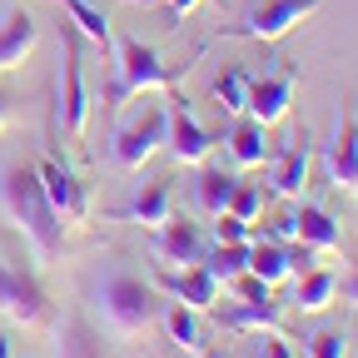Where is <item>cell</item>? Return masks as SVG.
<instances>
[{"mask_svg": "<svg viewBox=\"0 0 358 358\" xmlns=\"http://www.w3.org/2000/svg\"><path fill=\"white\" fill-rule=\"evenodd\" d=\"M0 214H6V224H15V229L25 234V244L35 249L40 264H50V259L60 254L65 224H60V214L50 209V199H45V185H40L35 169L10 164L6 174H0Z\"/></svg>", "mask_w": 358, "mask_h": 358, "instance_id": "obj_1", "label": "cell"}, {"mask_svg": "<svg viewBox=\"0 0 358 358\" xmlns=\"http://www.w3.org/2000/svg\"><path fill=\"white\" fill-rule=\"evenodd\" d=\"M179 85V70L164 65L159 45H145L134 35H120L115 40V85H110V110H124L134 95H145V90H169L174 95Z\"/></svg>", "mask_w": 358, "mask_h": 358, "instance_id": "obj_2", "label": "cell"}, {"mask_svg": "<svg viewBox=\"0 0 358 358\" xmlns=\"http://www.w3.org/2000/svg\"><path fill=\"white\" fill-rule=\"evenodd\" d=\"M95 313H100V324L115 334V338H140L155 319H159V299L145 279H134V274H110L95 294Z\"/></svg>", "mask_w": 358, "mask_h": 358, "instance_id": "obj_3", "label": "cell"}, {"mask_svg": "<svg viewBox=\"0 0 358 358\" xmlns=\"http://www.w3.org/2000/svg\"><path fill=\"white\" fill-rule=\"evenodd\" d=\"M90 120V85H85V60H80V35L75 25L60 30V95H55V129L65 140H80Z\"/></svg>", "mask_w": 358, "mask_h": 358, "instance_id": "obj_4", "label": "cell"}, {"mask_svg": "<svg viewBox=\"0 0 358 358\" xmlns=\"http://www.w3.org/2000/svg\"><path fill=\"white\" fill-rule=\"evenodd\" d=\"M319 0H254L249 15L239 25H224L219 35H234V40H254V45H279L284 35H294V25H303Z\"/></svg>", "mask_w": 358, "mask_h": 358, "instance_id": "obj_5", "label": "cell"}, {"mask_svg": "<svg viewBox=\"0 0 358 358\" xmlns=\"http://www.w3.org/2000/svg\"><path fill=\"white\" fill-rule=\"evenodd\" d=\"M164 134H169V105H145L134 120H124L110 134V159L120 169H145V159L159 155Z\"/></svg>", "mask_w": 358, "mask_h": 358, "instance_id": "obj_6", "label": "cell"}, {"mask_svg": "<svg viewBox=\"0 0 358 358\" xmlns=\"http://www.w3.org/2000/svg\"><path fill=\"white\" fill-rule=\"evenodd\" d=\"M0 313L25 329H55V303L45 299V289L35 284V274L0 259Z\"/></svg>", "mask_w": 358, "mask_h": 358, "instance_id": "obj_7", "label": "cell"}, {"mask_svg": "<svg viewBox=\"0 0 358 358\" xmlns=\"http://www.w3.org/2000/svg\"><path fill=\"white\" fill-rule=\"evenodd\" d=\"M294 90H299V60H279V70L268 75H249V100H244V115L259 120L264 129L289 120L294 110Z\"/></svg>", "mask_w": 358, "mask_h": 358, "instance_id": "obj_8", "label": "cell"}, {"mask_svg": "<svg viewBox=\"0 0 358 358\" xmlns=\"http://www.w3.org/2000/svg\"><path fill=\"white\" fill-rule=\"evenodd\" d=\"M35 174H40V185H45L50 209L60 214V224H85L90 219V185H85L70 164H60L55 155H45Z\"/></svg>", "mask_w": 358, "mask_h": 358, "instance_id": "obj_9", "label": "cell"}, {"mask_svg": "<svg viewBox=\"0 0 358 358\" xmlns=\"http://www.w3.org/2000/svg\"><path fill=\"white\" fill-rule=\"evenodd\" d=\"M324 164H329V185L343 194H358V115L353 100H343L338 124H334V140L324 145Z\"/></svg>", "mask_w": 358, "mask_h": 358, "instance_id": "obj_10", "label": "cell"}, {"mask_svg": "<svg viewBox=\"0 0 358 358\" xmlns=\"http://www.w3.org/2000/svg\"><path fill=\"white\" fill-rule=\"evenodd\" d=\"M164 145H169V155L179 159V164H204L209 159V150H214V134L189 115V100H169V134H164Z\"/></svg>", "mask_w": 358, "mask_h": 358, "instance_id": "obj_11", "label": "cell"}, {"mask_svg": "<svg viewBox=\"0 0 358 358\" xmlns=\"http://www.w3.org/2000/svg\"><path fill=\"white\" fill-rule=\"evenodd\" d=\"M150 249H155L159 264H185V268H189V264H204V249H209V244H204V229H199V224L169 214L159 229L150 234Z\"/></svg>", "mask_w": 358, "mask_h": 358, "instance_id": "obj_12", "label": "cell"}, {"mask_svg": "<svg viewBox=\"0 0 358 358\" xmlns=\"http://www.w3.org/2000/svg\"><path fill=\"white\" fill-rule=\"evenodd\" d=\"M155 284H159L169 299L189 303V308H199V313H214L219 289H224V284L209 274L204 264H189V268H159V274H155Z\"/></svg>", "mask_w": 358, "mask_h": 358, "instance_id": "obj_13", "label": "cell"}, {"mask_svg": "<svg viewBox=\"0 0 358 358\" xmlns=\"http://www.w3.org/2000/svg\"><path fill=\"white\" fill-rule=\"evenodd\" d=\"M308 159H313V134H308V129H294V134H289V145H284V150H279V159H274V174H268V189H274L279 199H294V194H303Z\"/></svg>", "mask_w": 358, "mask_h": 358, "instance_id": "obj_14", "label": "cell"}, {"mask_svg": "<svg viewBox=\"0 0 358 358\" xmlns=\"http://www.w3.org/2000/svg\"><path fill=\"white\" fill-rule=\"evenodd\" d=\"M35 40H40V20L25 6H10L6 20H0V70L25 65V55L35 50Z\"/></svg>", "mask_w": 358, "mask_h": 358, "instance_id": "obj_15", "label": "cell"}, {"mask_svg": "<svg viewBox=\"0 0 358 358\" xmlns=\"http://www.w3.org/2000/svg\"><path fill=\"white\" fill-rule=\"evenodd\" d=\"M159 324H164V334L185 353H209V334H204V313L199 308L169 299V303H159Z\"/></svg>", "mask_w": 358, "mask_h": 358, "instance_id": "obj_16", "label": "cell"}, {"mask_svg": "<svg viewBox=\"0 0 358 358\" xmlns=\"http://www.w3.org/2000/svg\"><path fill=\"white\" fill-rule=\"evenodd\" d=\"M169 214H174V185L169 179H155V185H145L124 209H115V219H134V224H145V229H159Z\"/></svg>", "mask_w": 358, "mask_h": 358, "instance_id": "obj_17", "label": "cell"}, {"mask_svg": "<svg viewBox=\"0 0 358 358\" xmlns=\"http://www.w3.org/2000/svg\"><path fill=\"white\" fill-rule=\"evenodd\" d=\"M294 239H303L308 249H319V254H334L343 249V229H338V219L319 204H303L294 209Z\"/></svg>", "mask_w": 358, "mask_h": 358, "instance_id": "obj_18", "label": "cell"}, {"mask_svg": "<svg viewBox=\"0 0 358 358\" xmlns=\"http://www.w3.org/2000/svg\"><path fill=\"white\" fill-rule=\"evenodd\" d=\"M264 155H268V134H264V124L234 115V129H229V159L249 169V164H264Z\"/></svg>", "mask_w": 358, "mask_h": 358, "instance_id": "obj_19", "label": "cell"}, {"mask_svg": "<svg viewBox=\"0 0 358 358\" xmlns=\"http://www.w3.org/2000/svg\"><path fill=\"white\" fill-rule=\"evenodd\" d=\"M224 324H229L234 334H244V329H259V334H284V313H279V303H274V299H259V303H239V308H229V313H224Z\"/></svg>", "mask_w": 358, "mask_h": 358, "instance_id": "obj_20", "label": "cell"}, {"mask_svg": "<svg viewBox=\"0 0 358 358\" xmlns=\"http://www.w3.org/2000/svg\"><path fill=\"white\" fill-rule=\"evenodd\" d=\"M338 294V274H329V268H308V274H299V289H294V303L303 313H324Z\"/></svg>", "mask_w": 358, "mask_h": 358, "instance_id": "obj_21", "label": "cell"}, {"mask_svg": "<svg viewBox=\"0 0 358 358\" xmlns=\"http://www.w3.org/2000/svg\"><path fill=\"white\" fill-rule=\"evenodd\" d=\"M55 6H65V10H70V25H75L80 35H90L100 50H115V30H110V15H105V10H95L90 0H55Z\"/></svg>", "mask_w": 358, "mask_h": 358, "instance_id": "obj_22", "label": "cell"}, {"mask_svg": "<svg viewBox=\"0 0 358 358\" xmlns=\"http://www.w3.org/2000/svg\"><path fill=\"white\" fill-rule=\"evenodd\" d=\"M234 185H239V179H234L229 169H214V164H204V169H199V179H194V204H199L204 214H219L224 204H229Z\"/></svg>", "mask_w": 358, "mask_h": 358, "instance_id": "obj_23", "label": "cell"}, {"mask_svg": "<svg viewBox=\"0 0 358 358\" xmlns=\"http://www.w3.org/2000/svg\"><path fill=\"white\" fill-rule=\"evenodd\" d=\"M214 100L224 115H244V100H249V70L239 65H219L214 70Z\"/></svg>", "mask_w": 358, "mask_h": 358, "instance_id": "obj_24", "label": "cell"}, {"mask_svg": "<svg viewBox=\"0 0 358 358\" xmlns=\"http://www.w3.org/2000/svg\"><path fill=\"white\" fill-rule=\"evenodd\" d=\"M249 274H259L264 284H284L289 279V254L274 239H254L249 244Z\"/></svg>", "mask_w": 358, "mask_h": 358, "instance_id": "obj_25", "label": "cell"}, {"mask_svg": "<svg viewBox=\"0 0 358 358\" xmlns=\"http://www.w3.org/2000/svg\"><path fill=\"white\" fill-rule=\"evenodd\" d=\"M204 268L219 284L244 274V268H249V244H214V249H204Z\"/></svg>", "mask_w": 358, "mask_h": 358, "instance_id": "obj_26", "label": "cell"}, {"mask_svg": "<svg viewBox=\"0 0 358 358\" xmlns=\"http://www.w3.org/2000/svg\"><path fill=\"white\" fill-rule=\"evenodd\" d=\"M224 209H229L234 219H244V224H254V219H259V209H264V189H259V185H244V179H239Z\"/></svg>", "mask_w": 358, "mask_h": 358, "instance_id": "obj_27", "label": "cell"}, {"mask_svg": "<svg viewBox=\"0 0 358 358\" xmlns=\"http://www.w3.org/2000/svg\"><path fill=\"white\" fill-rule=\"evenodd\" d=\"M224 284H229V289L239 294V303H259V299H274V284H264L259 274H249V268H244V274H234V279H224Z\"/></svg>", "mask_w": 358, "mask_h": 358, "instance_id": "obj_28", "label": "cell"}, {"mask_svg": "<svg viewBox=\"0 0 358 358\" xmlns=\"http://www.w3.org/2000/svg\"><path fill=\"white\" fill-rule=\"evenodd\" d=\"M214 244H249V224L234 219L229 209H219L214 214Z\"/></svg>", "mask_w": 358, "mask_h": 358, "instance_id": "obj_29", "label": "cell"}, {"mask_svg": "<svg viewBox=\"0 0 358 358\" xmlns=\"http://www.w3.org/2000/svg\"><path fill=\"white\" fill-rule=\"evenodd\" d=\"M343 353H348V338L334 334V329H324V334L308 338V358H343Z\"/></svg>", "mask_w": 358, "mask_h": 358, "instance_id": "obj_30", "label": "cell"}, {"mask_svg": "<svg viewBox=\"0 0 358 358\" xmlns=\"http://www.w3.org/2000/svg\"><path fill=\"white\" fill-rule=\"evenodd\" d=\"M284 254H289V274H308V268H313V254H319V249H308L303 239H289Z\"/></svg>", "mask_w": 358, "mask_h": 358, "instance_id": "obj_31", "label": "cell"}, {"mask_svg": "<svg viewBox=\"0 0 358 358\" xmlns=\"http://www.w3.org/2000/svg\"><path fill=\"white\" fill-rule=\"evenodd\" d=\"M124 6H155V0H124ZM164 6H169V15H174V25H179V20L199 6V0H164ZM209 6H224V0H209Z\"/></svg>", "mask_w": 358, "mask_h": 358, "instance_id": "obj_32", "label": "cell"}, {"mask_svg": "<svg viewBox=\"0 0 358 358\" xmlns=\"http://www.w3.org/2000/svg\"><path fill=\"white\" fill-rule=\"evenodd\" d=\"M254 358H294V353H289V343H284L279 334H259V348H254Z\"/></svg>", "mask_w": 358, "mask_h": 358, "instance_id": "obj_33", "label": "cell"}, {"mask_svg": "<svg viewBox=\"0 0 358 358\" xmlns=\"http://www.w3.org/2000/svg\"><path fill=\"white\" fill-rule=\"evenodd\" d=\"M0 129H10V100L0 95Z\"/></svg>", "mask_w": 358, "mask_h": 358, "instance_id": "obj_34", "label": "cell"}, {"mask_svg": "<svg viewBox=\"0 0 358 358\" xmlns=\"http://www.w3.org/2000/svg\"><path fill=\"white\" fill-rule=\"evenodd\" d=\"M338 289H343V294H348V299H353V303H358V274H353V279H348V284H338Z\"/></svg>", "mask_w": 358, "mask_h": 358, "instance_id": "obj_35", "label": "cell"}, {"mask_svg": "<svg viewBox=\"0 0 358 358\" xmlns=\"http://www.w3.org/2000/svg\"><path fill=\"white\" fill-rule=\"evenodd\" d=\"M0 358H10V338L6 334H0Z\"/></svg>", "mask_w": 358, "mask_h": 358, "instance_id": "obj_36", "label": "cell"}, {"mask_svg": "<svg viewBox=\"0 0 358 358\" xmlns=\"http://www.w3.org/2000/svg\"><path fill=\"white\" fill-rule=\"evenodd\" d=\"M204 358H224V348H209V353H204Z\"/></svg>", "mask_w": 358, "mask_h": 358, "instance_id": "obj_37", "label": "cell"}]
</instances>
